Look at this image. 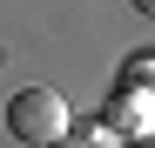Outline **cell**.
<instances>
[{
  "label": "cell",
  "instance_id": "6da1fadb",
  "mask_svg": "<svg viewBox=\"0 0 155 148\" xmlns=\"http://www.w3.org/2000/svg\"><path fill=\"white\" fill-rule=\"evenodd\" d=\"M7 135L27 141V148H41V141H68V101H61L54 88H20L14 101H7Z\"/></svg>",
  "mask_w": 155,
  "mask_h": 148
},
{
  "label": "cell",
  "instance_id": "7a4b0ae2",
  "mask_svg": "<svg viewBox=\"0 0 155 148\" xmlns=\"http://www.w3.org/2000/svg\"><path fill=\"white\" fill-rule=\"evenodd\" d=\"M121 81H128V88H148V94H155V61H128V67H121Z\"/></svg>",
  "mask_w": 155,
  "mask_h": 148
},
{
  "label": "cell",
  "instance_id": "3957f363",
  "mask_svg": "<svg viewBox=\"0 0 155 148\" xmlns=\"http://www.w3.org/2000/svg\"><path fill=\"white\" fill-rule=\"evenodd\" d=\"M128 7H135V14H142V20H155V0H128Z\"/></svg>",
  "mask_w": 155,
  "mask_h": 148
}]
</instances>
